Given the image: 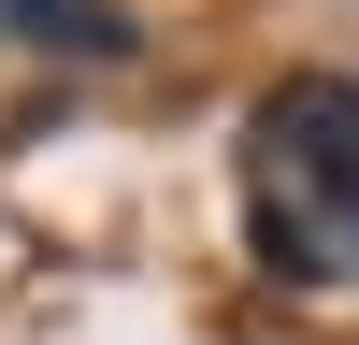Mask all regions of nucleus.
Instances as JSON below:
<instances>
[{
  "instance_id": "obj_1",
  "label": "nucleus",
  "mask_w": 359,
  "mask_h": 345,
  "mask_svg": "<svg viewBox=\"0 0 359 345\" xmlns=\"http://www.w3.org/2000/svg\"><path fill=\"white\" fill-rule=\"evenodd\" d=\"M230 201L273 288H359V86L287 72L230 144Z\"/></svg>"
},
{
  "instance_id": "obj_2",
  "label": "nucleus",
  "mask_w": 359,
  "mask_h": 345,
  "mask_svg": "<svg viewBox=\"0 0 359 345\" xmlns=\"http://www.w3.org/2000/svg\"><path fill=\"white\" fill-rule=\"evenodd\" d=\"M0 29H15V43H57V58H115L130 43L115 0H0Z\"/></svg>"
}]
</instances>
